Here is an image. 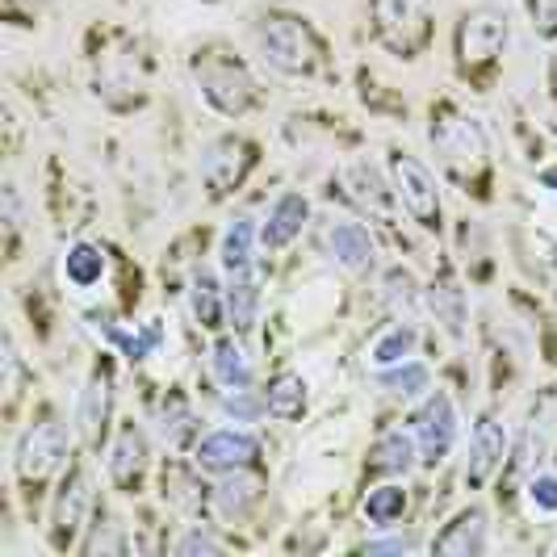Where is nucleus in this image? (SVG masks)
Masks as SVG:
<instances>
[{
  "instance_id": "1a4fd4ad",
  "label": "nucleus",
  "mask_w": 557,
  "mask_h": 557,
  "mask_svg": "<svg viewBox=\"0 0 557 557\" xmlns=\"http://www.w3.org/2000/svg\"><path fill=\"white\" fill-rule=\"evenodd\" d=\"M260 164V147L248 135H219L201 151V185L210 201H226L248 185V176Z\"/></svg>"
},
{
  "instance_id": "4468645a",
  "label": "nucleus",
  "mask_w": 557,
  "mask_h": 557,
  "mask_svg": "<svg viewBox=\"0 0 557 557\" xmlns=\"http://www.w3.org/2000/svg\"><path fill=\"white\" fill-rule=\"evenodd\" d=\"M507 461V428L499 423V416H478L474 432H470V457H466V486L482 491L491 478L503 470Z\"/></svg>"
},
{
  "instance_id": "6e6552de",
  "label": "nucleus",
  "mask_w": 557,
  "mask_h": 557,
  "mask_svg": "<svg viewBox=\"0 0 557 557\" xmlns=\"http://www.w3.org/2000/svg\"><path fill=\"white\" fill-rule=\"evenodd\" d=\"M97 482H92V470L84 466V461H72L63 478H59L55 486V503H51V545H55L59 554H67V549H76L81 545V532L92 524V516H97Z\"/></svg>"
},
{
  "instance_id": "ddd939ff",
  "label": "nucleus",
  "mask_w": 557,
  "mask_h": 557,
  "mask_svg": "<svg viewBox=\"0 0 557 557\" xmlns=\"http://www.w3.org/2000/svg\"><path fill=\"white\" fill-rule=\"evenodd\" d=\"M147 466H151V448H147L143 428L135 419L131 423H117V432H113L110 445H106V478H110V486L122 491V495H135V491H143Z\"/></svg>"
},
{
  "instance_id": "393cba45",
  "label": "nucleus",
  "mask_w": 557,
  "mask_h": 557,
  "mask_svg": "<svg viewBox=\"0 0 557 557\" xmlns=\"http://www.w3.org/2000/svg\"><path fill=\"white\" fill-rule=\"evenodd\" d=\"M189 307H194V319L206 332L226 327V285L210 269H197L194 281H189Z\"/></svg>"
},
{
  "instance_id": "e433bc0d",
  "label": "nucleus",
  "mask_w": 557,
  "mask_h": 557,
  "mask_svg": "<svg viewBox=\"0 0 557 557\" xmlns=\"http://www.w3.org/2000/svg\"><path fill=\"white\" fill-rule=\"evenodd\" d=\"M176 554H223V541H219V536H210V532L194 529L176 541Z\"/></svg>"
},
{
  "instance_id": "f3484780",
  "label": "nucleus",
  "mask_w": 557,
  "mask_h": 557,
  "mask_svg": "<svg viewBox=\"0 0 557 557\" xmlns=\"http://www.w3.org/2000/svg\"><path fill=\"white\" fill-rule=\"evenodd\" d=\"M327 251L339 269L348 273H369L377 264V244L369 235V226L357 223V219H335L327 226Z\"/></svg>"
},
{
  "instance_id": "412c9836",
  "label": "nucleus",
  "mask_w": 557,
  "mask_h": 557,
  "mask_svg": "<svg viewBox=\"0 0 557 557\" xmlns=\"http://www.w3.org/2000/svg\"><path fill=\"white\" fill-rule=\"evenodd\" d=\"M264 411L277 419V423H298V419L307 416L310 407V386L302 373H273L269 377V386H264Z\"/></svg>"
},
{
  "instance_id": "9d476101",
  "label": "nucleus",
  "mask_w": 557,
  "mask_h": 557,
  "mask_svg": "<svg viewBox=\"0 0 557 557\" xmlns=\"http://www.w3.org/2000/svg\"><path fill=\"white\" fill-rule=\"evenodd\" d=\"M411 432L419 441V457L423 466H441L453 445H457V432H461V416H457V403L448 391H428L419 411L411 416Z\"/></svg>"
},
{
  "instance_id": "f257e3e1",
  "label": "nucleus",
  "mask_w": 557,
  "mask_h": 557,
  "mask_svg": "<svg viewBox=\"0 0 557 557\" xmlns=\"http://www.w3.org/2000/svg\"><path fill=\"white\" fill-rule=\"evenodd\" d=\"M428 143L436 151V164L461 194H474L478 201H491L495 189V156H491V139L478 126L470 113H461L453 101L432 106V122H428Z\"/></svg>"
},
{
  "instance_id": "b1692460",
  "label": "nucleus",
  "mask_w": 557,
  "mask_h": 557,
  "mask_svg": "<svg viewBox=\"0 0 557 557\" xmlns=\"http://www.w3.org/2000/svg\"><path fill=\"white\" fill-rule=\"evenodd\" d=\"M428 307H432V314L445 323V332L453 335V339H461V335H466V319H470L466 289L457 285V277H453L448 269H441V277L428 285Z\"/></svg>"
},
{
  "instance_id": "72a5a7b5",
  "label": "nucleus",
  "mask_w": 557,
  "mask_h": 557,
  "mask_svg": "<svg viewBox=\"0 0 557 557\" xmlns=\"http://www.w3.org/2000/svg\"><path fill=\"white\" fill-rule=\"evenodd\" d=\"M416 298H419L416 277H411L407 269H391V273H386V302H391V310H411Z\"/></svg>"
},
{
  "instance_id": "ea45409f",
  "label": "nucleus",
  "mask_w": 557,
  "mask_h": 557,
  "mask_svg": "<svg viewBox=\"0 0 557 557\" xmlns=\"http://www.w3.org/2000/svg\"><path fill=\"white\" fill-rule=\"evenodd\" d=\"M541 181H545V185H549V189H557V168H549V172H545V176H541Z\"/></svg>"
},
{
  "instance_id": "473e14b6",
  "label": "nucleus",
  "mask_w": 557,
  "mask_h": 557,
  "mask_svg": "<svg viewBox=\"0 0 557 557\" xmlns=\"http://www.w3.org/2000/svg\"><path fill=\"white\" fill-rule=\"evenodd\" d=\"M529 26L541 42H557V0H524Z\"/></svg>"
},
{
  "instance_id": "423d86ee",
  "label": "nucleus",
  "mask_w": 557,
  "mask_h": 557,
  "mask_svg": "<svg viewBox=\"0 0 557 557\" xmlns=\"http://www.w3.org/2000/svg\"><path fill=\"white\" fill-rule=\"evenodd\" d=\"M369 29L386 55L411 63L432 47L436 9L432 0H369Z\"/></svg>"
},
{
  "instance_id": "58836bf2",
  "label": "nucleus",
  "mask_w": 557,
  "mask_h": 557,
  "mask_svg": "<svg viewBox=\"0 0 557 557\" xmlns=\"http://www.w3.org/2000/svg\"><path fill=\"white\" fill-rule=\"evenodd\" d=\"M411 541L407 536H377V541H364V554H407Z\"/></svg>"
},
{
  "instance_id": "a211bd4d",
  "label": "nucleus",
  "mask_w": 557,
  "mask_h": 557,
  "mask_svg": "<svg viewBox=\"0 0 557 557\" xmlns=\"http://www.w3.org/2000/svg\"><path fill=\"white\" fill-rule=\"evenodd\" d=\"M419 461V441L411 428H386L373 445H369V474L377 478H407Z\"/></svg>"
},
{
  "instance_id": "0eeeda50",
  "label": "nucleus",
  "mask_w": 557,
  "mask_h": 557,
  "mask_svg": "<svg viewBox=\"0 0 557 557\" xmlns=\"http://www.w3.org/2000/svg\"><path fill=\"white\" fill-rule=\"evenodd\" d=\"M391 189L394 201L407 210V219L428 231L441 235L445 231V201H441V181L436 172L423 164L411 151H391Z\"/></svg>"
},
{
  "instance_id": "2f4dec72",
  "label": "nucleus",
  "mask_w": 557,
  "mask_h": 557,
  "mask_svg": "<svg viewBox=\"0 0 557 557\" xmlns=\"http://www.w3.org/2000/svg\"><path fill=\"white\" fill-rule=\"evenodd\" d=\"M223 411L235 419V423H256V419L264 416V398H256L251 386H244V391H226Z\"/></svg>"
},
{
  "instance_id": "5701e85b",
  "label": "nucleus",
  "mask_w": 557,
  "mask_h": 557,
  "mask_svg": "<svg viewBox=\"0 0 557 557\" xmlns=\"http://www.w3.org/2000/svg\"><path fill=\"white\" fill-rule=\"evenodd\" d=\"M260 231L251 219H235V223L223 231V244H219V264H223V277H235V273H251L260 269Z\"/></svg>"
},
{
  "instance_id": "c9c22d12",
  "label": "nucleus",
  "mask_w": 557,
  "mask_h": 557,
  "mask_svg": "<svg viewBox=\"0 0 557 557\" xmlns=\"http://www.w3.org/2000/svg\"><path fill=\"white\" fill-rule=\"evenodd\" d=\"M529 503L536 511H549L557 516V474H536L529 482Z\"/></svg>"
},
{
  "instance_id": "39448f33",
  "label": "nucleus",
  "mask_w": 557,
  "mask_h": 557,
  "mask_svg": "<svg viewBox=\"0 0 557 557\" xmlns=\"http://www.w3.org/2000/svg\"><path fill=\"white\" fill-rule=\"evenodd\" d=\"M67 428L59 423V416L51 407H42L34 423H29L26 432H22V441H17V453H13V474L22 482V491H26L29 499H38L55 474H63V466H67Z\"/></svg>"
},
{
  "instance_id": "7c9ffc66",
  "label": "nucleus",
  "mask_w": 557,
  "mask_h": 557,
  "mask_svg": "<svg viewBox=\"0 0 557 557\" xmlns=\"http://www.w3.org/2000/svg\"><path fill=\"white\" fill-rule=\"evenodd\" d=\"M416 344H419L416 327H407V323H394V327H386V332L373 339V348H369V361L377 364V369H386V364H398V361H407V357H416Z\"/></svg>"
},
{
  "instance_id": "aec40b11",
  "label": "nucleus",
  "mask_w": 557,
  "mask_h": 557,
  "mask_svg": "<svg viewBox=\"0 0 557 557\" xmlns=\"http://www.w3.org/2000/svg\"><path fill=\"white\" fill-rule=\"evenodd\" d=\"M156 428H160V441L168 448H189L201 441V419H197L194 403L185 391H168L156 407Z\"/></svg>"
},
{
  "instance_id": "f704fd0d",
  "label": "nucleus",
  "mask_w": 557,
  "mask_h": 557,
  "mask_svg": "<svg viewBox=\"0 0 557 557\" xmlns=\"http://www.w3.org/2000/svg\"><path fill=\"white\" fill-rule=\"evenodd\" d=\"M117 344L126 348V357H131V361H147V357L160 348V327H156V323H147L143 332H117Z\"/></svg>"
},
{
  "instance_id": "c85d7f7f",
  "label": "nucleus",
  "mask_w": 557,
  "mask_h": 557,
  "mask_svg": "<svg viewBox=\"0 0 557 557\" xmlns=\"http://www.w3.org/2000/svg\"><path fill=\"white\" fill-rule=\"evenodd\" d=\"M377 386L391 394V398H403V403H411V398H419V394L432 391V373H428V364H423V361L407 357V361L377 369Z\"/></svg>"
},
{
  "instance_id": "7ed1b4c3",
  "label": "nucleus",
  "mask_w": 557,
  "mask_h": 557,
  "mask_svg": "<svg viewBox=\"0 0 557 557\" xmlns=\"http://www.w3.org/2000/svg\"><path fill=\"white\" fill-rule=\"evenodd\" d=\"M189 76L197 84V97L223 117H248L264 106V88L256 81L244 59L226 47H201L189 59Z\"/></svg>"
},
{
  "instance_id": "9b49d317",
  "label": "nucleus",
  "mask_w": 557,
  "mask_h": 557,
  "mask_svg": "<svg viewBox=\"0 0 557 557\" xmlns=\"http://www.w3.org/2000/svg\"><path fill=\"white\" fill-rule=\"evenodd\" d=\"M113 398H117V391H113V361L101 357L92 364V373H88V382L81 391V403H76V432H81L84 448H92V453H101L110 445Z\"/></svg>"
},
{
  "instance_id": "2eb2a0df",
  "label": "nucleus",
  "mask_w": 557,
  "mask_h": 557,
  "mask_svg": "<svg viewBox=\"0 0 557 557\" xmlns=\"http://www.w3.org/2000/svg\"><path fill=\"white\" fill-rule=\"evenodd\" d=\"M486 545H491V520H486V511H482L478 503L461 507L445 529L432 536V554L478 557V554H486Z\"/></svg>"
},
{
  "instance_id": "4be33fe9",
  "label": "nucleus",
  "mask_w": 557,
  "mask_h": 557,
  "mask_svg": "<svg viewBox=\"0 0 557 557\" xmlns=\"http://www.w3.org/2000/svg\"><path fill=\"white\" fill-rule=\"evenodd\" d=\"M226 285V327L235 335H248L260 319V269L223 277Z\"/></svg>"
},
{
  "instance_id": "cd10ccee",
  "label": "nucleus",
  "mask_w": 557,
  "mask_h": 557,
  "mask_svg": "<svg viewBox=\"0 0 557 557\" xmlns=\"http://www.w3.org/2000/svg\"><path fill=\"white\" fill-rule=\"evenodd\" d=\"M407 507H411V495H407V486H398V482L369 486V495H364V503H361L364 520H369L373 529H394V524L407 516Z\"/></svg>"
},
{
  "instance_id": "6ab92c4d",
  "label": "nucleus",
  "mask_w": 557,
  "mask_h": 557,
  "mask_svg": "<svg viewBox=\"0 0 557 557\" xmlns=\"http://www.w3.org/2000/svg\"><path fill=\"white\" fill-rule=\"evenodd\" d=\"M264 499V474L260 466L256 470H231V474H219V486H214V507L226 520H248L251 511Z\"/></svg>"
},
{
  "instance_id": "a878e982",
  "label": "nucleus",
  "mask_w": 557,
  "mask_h": 557,
  "mask_svg": "<svg viewBox=\"0 0 557 557\" xmlns=\"http://www.w3.org/2000/svg\"><path fill=\"white\" fill-rule=\"evenodd\" d=\"M106 264H110V260H106V248L92 244V239H76L72 248L63 251V277H67V285H76V289L101 285Z\"/></svg>"
},
{
  "instance_id": "f8f14e48",
  "label": "nucleus",
  "mask_w": 557,
  "mask_h": 557,
  "mask_svg": "<svg viewBox=\"0 0 557 557\" xmlns=\"http://www.w3.org/2000/svg\"><path fill=\"white\" fill-rule=\"evenodd\" d=\"M194 466L201 474H231L260 466V441L248 428H214L194 445Z\"/></svg>"
},
{
  "instance_id": "c756f323",
  "label": "nucleus",
  "mask_w": 557,
  "mask_h": 557,
  "mask_svg": "<svg viewBox=\"0 0 557 557\" xmlns=\"http://www.w3.org/2000/svg\"><path fill=\"white\" fill-rule=\"evenodd\" d=\"M344 185H348V197L357 201V206H364V210H373L377 219H391V197L394 189H386L382 181H377V172L373 168H352L348 176H344Z\"/></svg>"
},
{
  "instance_id": "4c0bfd02",
  "label": "nucleus",
  "mask_w": 557,
  "mask_h": 557,
  "mask_svg": "<svg viewBox=\"0 0 557 557\" xmlns=\"http://www.w3.org/2000/svg\"><path fill=\"white\" fill-rule=\"evenodd\" d=\"M4 231H9V248H13V239L22 231V194H17L13 181L4 185Z\"/></svg>"
},
{
  "instance_id": "20e7f679",
  "label": "nucleus",
  "mask_w": 557,
  "mask_h": 557,
  "mask_svg": "<svg viewBox=\"0 0 557 557\" xmlns=\"http://www.w3.org/2000/svg\"><path fill=\"white\" fill-rule=\"evenodd\" d=\"M511 42V26H507V13L499 9H470L461 13V22L453 29V63H457V76L466 84H482L495 81L499 72V59Z\"/></svg>"
},
{
  "instance_id": "dca6fc26",
  "label": "nucleus",
  "mask_w": 557,
  "mask_h": 557,
  "mask_svg": "<svg viewBox=\"0 0 557 557\" xmlns=\"http://www.w3.org/2000/svg\"><path fill=\"white\" fill-rule=\"evenodd\" d=\"M310 223V201L302 194H281L269 214H264V226H260V248L264 251H285Z\"/></svg>"
},
{
  "instance_id": "bb28decb",
  "label": "nucleus",
  "mask_w": 557,
  "mask_h": 557,
  "mask_svg": "<svg viewBox=\"0 0 557 557\" xmlns=\"http://www.w3.org/2000/svg\"><path fill=\"white\" fill-rule=\"evenodd\" d=\"M210 369H214V377H219L223 391H244V386H251V361L235 335L214 339V348H210Z\"/></svg>"
},
{
  "instance_id": "f03ea898",
  "label": "nucleus",
  "mask_w": 557,
  "mask_h": 557,
  "mask_svg": "<svg viewBox=\"0 0 557 557\" xmlns=\"http://www.w3.org/2000/svg\"><path fill=\"white\" fill-rule=\"evenodd\" d=\"M251 38H256V55L264 59L277 76L314 81V76L327 67V42H323L319 29L310 26L307 17H298V13H285V9L260 13Z\"/></svg>"
}]
</instances>
